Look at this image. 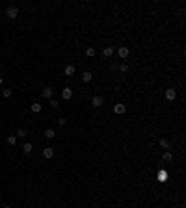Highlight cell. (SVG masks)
<instances>
[{"label":"cell","mask_w":186,"mask_h":208,"mask_svg":"<svg viewBox=\"0 0 186 208\" xmlns=\"http://www.w3.org/2000/svg\"><path fill=\"white\" fill-rule=\"evenodd\" d=\"M6 17H7V19H17V17H19V9H17L15 6H9V7L6 9Z\"/></svg>","instance_id":"1"},{"label":"cell","mask_w":186,"mask_h":208,"mask_svg":"<svg viewBox=\"0 0 186 208\" xmlns=\"http://www.w3.org/2000/svg\"><path fill=\"white\" fill-rule=\"evenodd\" d=\"M71 97H73V89L71 88H63L62 89V99L63 100H71Z\"/></svg>","instance_id":"2"},{"label":"cell","mask_w":186,"mask_h":208,"mask_svg":"<svg viewBox=\"0 0 186 208\" xmlns=\"http://www.w3.org/2000/svg\"><path fill=\"white\" fill-rule=\"evenodd\" d=\"M166 99H168V100H175L177 99V91L173 88H168V89H166Z\"/></svg>","instance_id":"3"},{"label":"cell","mask_w":186,"mask_h":208,"mask_svg":"<svg viewBox=\"0 0 186 208\" xmlns=\"http://www.w3.org/2000/svg\"><path fill=\"white\" fill-rule=\"evenodd\" d=\"M91 104L95 106V108H101V106H102V104H104V99H102V97H99V95H97V97H93V100H91Z\"/></svg>","instance_id":"4"},{"label":"cell","mask_w":186,"mask_h":208,"mask_svg":"<svg viewBox=\"0 0 186 208\" xmlns=\"http://www.w3.org/2000/svg\"><path fill=\"white\" fill-rule=\"evenodd\" d=\"M117 54H119V58H121V60H125V58H129V48H126V46H119Z\"/></svg>","instance_id":"5"},{"label":"cell","mask_w":186,"mask_h":208,"mask_svg":"<svg viewBox=\"0 0 186 208\" xmlns=\"http://www.w3.org/2000/svg\"><path fill=\"white\" fill-rule=\"evenodd\" d=\"M114 112H116L117 115H121V113L126 112V106L125 104H116V106H114Z\"/></svg>","instance_id":"6"},{"label":"cell","mask_w":186,"mask_h":208,"mask_svg":"<svg viewBox=\"0 0 186 208\" xmlns=\"http://www.w3.org/2000/svg\"><path fill=\"white\" fill-rule=\"evenodd\" d=\"M43 97H45V99H52V88H50V85H47V88H43Z\"/></svg>","instance_id":"7"},{"label":"cell","mask_w":186,"mask_h":208,"mask_svg":"<svg viewBox=\"0 0 186 208\" xmlns=\"http://www.w3.org/2000/svg\"><path fill=\"white\" fill-rule=\"evenodd\" d=\"M43 156H45V158H52L54 156V149L52 147H45L43 149Z\"/></svg>","instance_id":"8"},{"label":"cell","mask_w":186,"mask_h":208,"mask_svg":"<svg viewBox=\"0 0 186 208\" xmlns=\"http://www.w3.org/2000/svg\"><path fill=\"white\" fill-rule=\"evenodd\" d=\"M156 178H158V182H166V180H168V173H166L164 169H160L158 175H156Z\"/></svg>","instance_id":"9"},{"label":"cell","mask_w":186,"mask_h":208,"mask_svg":"<svg viewBox=\"0 0 186 208\" xmlns=\"http://www.w3.org/2000/svg\"><path fill=\"white\" fill-rule=\"evenodd\" d=\"M63 73H65V76H73L74 74V65H67V67L63 69Z\"/></svg>","instance_id":"10"},{"label":"cell","mask_w":186,"mask_h":208,"mask_svg":"<svg viewBox=\"0 0 186 208\" xmlns=\"http://www.w3.org/2000/svg\"><path fill=\"white\" fill-rule=\"evenodd\" d=\"M30 110H32L34 113H39V112H41V104H39V102H32Z\"/></svg>","instance_id":"11"},{"label":"cell","mask_w":186,"mask_h":208,"mask_svg":"<svg viewBox=\"0 0 186 208\" xmlns=\"http://www.w3.org/2000/svg\"><path fill=\"white\" fill-rule=\"evenodd\" d=\"M32 149H34V145H32V143H24V145H22V152H24V154H30Z\"/></svg>","instance_id":"12"},{"label":"cell","mask_w":186,"mask_h":208,"mask_svg":"<svg viewBox=\"0 0 186 208\" xmlns=\"http://www.w3.org/2000/svg\"><path fill=\"white\" fill-rule=\"evenodd\" d=\"M54 136H56V132H54V128H47V130H45V138L52 139Z\"/></svg>","instance_id":"13"},{"label":"cell","mask_w":186,"mask_h":208,"mask_svg":"<svg viewBox=\"0 0 186 208\" xmlns=\"http://www.w3.org/2000/svg\"><path fill=\"white\" fill-rule=\"evenodd\" d=\"M102 54H104L106 58H110V56H112V54H114V46H106V48L102 50Z\"/></svg>","instance_id":"14"},{"label":"cell","mask_w":186,"mask_h":208,"mask_svg":"<svg viewBox=\"0 0 186 208\" xmlns=\"http://www.w3.org/2000/svg\"><path fill=\"white\" fill-rule=\"evenodd\" d=\"M162 160H164V162H171V160H173V154H171V152H164V154H162Z\"/></svg>","instance_id":"15"},{"label":"cell","mask_w":186,"mask_h":208,"mask_svg":"<svg viewBox=\"0 0 186 208\" xmlns=\"http://www.w3.org/2000/svg\"><path fill=\"white\" fill-rule=\"evenodd\" d=\"M26 134H28L26 128H19V130H17V138H26Z\"/></svg>","instance_id":"16"},{"label":"cell","mask_w":186,"mask_h":208,"mask_svg":"<svg viewBox=\"0 0 186 208\" xmlns=\"http://www.w3.org/2000/svg\"><path fill=\"white\" fill-rule=\"evenodd\" d=\"M91 78H93V74H91V73H88V71L82 74V80H84V82H91Z\"/></svg>","instance_id":"17"},{"label":"cell","mask_w":186,"mask_h":208,"mask_svg":"<svg viewBox=\"0 0 186 208\" xmlns=\"http://www.w3.org/2000/svg\"><path fill=\"white\" fill-rule=\"evenodd\" d=\"M86 56H88V58H93L95 56V48H93V46H88V48H86Z\"/></svg>","instance_id":"18"},{"label":"cell","mask_w":186,"mask_h":208,"mask_svg":"<svg viewBox=\"0 0 186 208\" xmlns=\"http://www.w3.org/2000/svg\"><path fill=\"white\" fill-rule=\"evenodd\" d=\"M160 147L162 149H169V141L168 139H160Z\"/></svg>","instance_id":"19"},{"label":"cell","mask_w":186,"mask_h":208,"mask_svg":"<svg viewBox=\"0 0 186 208\" xmlns=\"http://www.w3.org/2000/svg\"><path fill=\"white\" fill-rule=\"evenodd\" d=\"M7 143H9V145H15V143H17V136H9V138H7Z\"/></svg>","instance_id":"20"},{"label":"cell","mask_w":186,"mask_h":208,"mask_svg":"<svg viewBox=\"0 0 186 208\" xmlns=\"http://www.w3.org/2000/svg\"><path fill=\"white\" fill-rule=\"evenodd\" d=\"M50 106H52V108H54V110H56V108H58V106H60V102H58V100H56V99H50Z\"/></svg>","instance_id":"21"},{"label":"cell","mask_w":186,"mask_h":208,"mask_svg":"<svg viewBox=\"0 0 186 208\" xmlns=\"http://www.w3.org/2000/svg\"><path fill=\"white\" fill-rule=\"evenodd\" d=\"M119 71H121V73H129V65H126V63H123V65L119 67Z\"/></svg>","instance_id":"22"},{"label":"cell","mask_w":186,"mask_h":208,"mask_svg":"<svg viewBox=\"0 0 186 208\" xmlns=\"http://www.w3.org/2000/svg\"><path fill=\"white\" fill-rule=\"evenodd\" d=\"M4 97H11V89H4Z\"/></svg>","instance_id":"23"},{"label":"cell","mask_w":186,"mask_h":208,"mask_svg":"<svg viewBox=\"0 0 186 208\" xmlns=\"http://www.w3.org/2000/svg\"><path fill=\"white\" fill-rule=\"evenodd\" d=\"M2 82H4V78H2V76H0V85H2Z\"/></svg>","instance_id":"24"},{"label":"cell","mask_w":186,"mask_h":208,"mask_svg":"<svg viewBox=\"0 0 186 208\" xmlns=\"http://www.w3.org/2000/svg\"><path fill=\"white\" fill-rule=\"evenodd\" d=\"M2 208H11V206H9V205H6V206H2Z\"/></svg>","instance_id":"25"}]
</instances>
